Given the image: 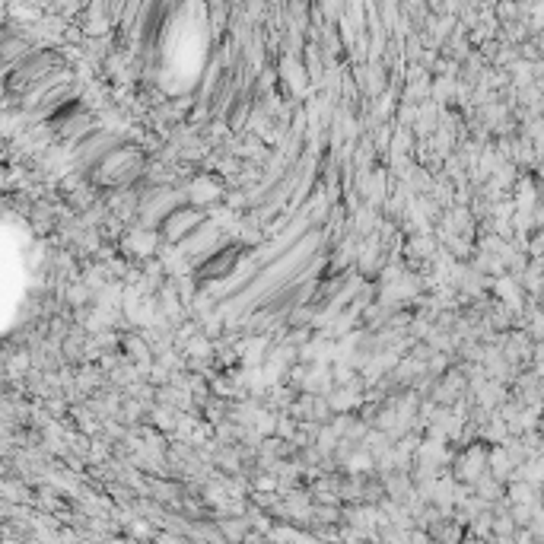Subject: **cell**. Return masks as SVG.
I'll list each match as a JSON object with an SVG mask.
<instances>
[{"label":"cell","mask_w":544,"mask_h":544,"mask_svg":"<svg viewBox=\"0 0 544 544\" xmlns=\"http://www.w3.org/2000/svg\"><path fill=\"white\" fill-rule=\"evenodd\" d=\"M236 258H239V249H223L220 255H214V258H207V261H204V268H201V277H207V280L226 277V274L233 271Z\"/></svg>","instance_id":"obj_3"},{"label":"cell","mask_w":544,"mask_h":544,"mask_svg":"<svg viewBox=\"0 0 544 544\" xmlns=\"http://www.w3.org/2000/svg\"><path fill=\"white\" fill-rule=\"evenodd\" d=\"M201 223H204L201 210H195V207H175V210H169V214L160 220V233L169 242H179V239H188L191 233H195Z\"/></svg>","instance_id":"obj_2"},{"label":"cell","mask_w":544,"mask_h":544,"mask_svg":"<svg viewBox=\"0 0 544 544\" xmlns=\"http://www.w3.org/2000/svg\"><path fill=\"white\" fill-rule=\"evenodd\" d=\"M140 169H144V156H140V150L121 144L105 156L102 163L93 166V179L102 185H128L137 179Z\"/></svg>","instance_id":"obj_1"}]
</instances>
